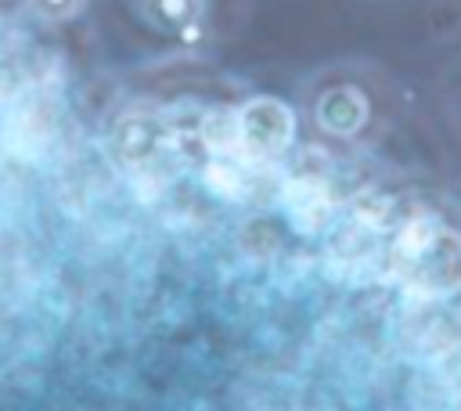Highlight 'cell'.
Here are the masks:
<instances>
[{
	"instance_id": "3",
	"label": "cell",
	"mask_w": 461,
	"mask_h": 411,
	"mask_svg": "<svg viewBox=\"0 0 461 411\" xmlns=\"http://www.w3.org/2000/svg\"><path fill=\"white\" fill-rule=\"evenodd\" d=\"M367 115H371V101L353 83H335V87L321 90L313 101V123L331 137L360 133L367 126Z\"/></svg>"
},
{
	"instance_id": "4",
	"label": "cell",
	"mask_w": 461,
	"mask_h": 411,
	"mask_svg": "<svg viewBox=\"0 0 461 411\" xmlns=\"http://www.w3.org/2000/svg\"><path fill=\"white\" fill-rule=\"evenodd\" d=\"M140 11L176 43H198L205 36V0H140Z\"/></svg>"
},
{
	"instance_id": "5",
	"label": "cell",
	"mask_w": 461,
	"mask_h": 411,
	"mask_svg": "<svg viewBox=\"0 0 461 411\" xmlns=\"http://www.w3.org/2000/svg\"><path fill=\"white\" fill-rule=\"evenodd\" d=\"M83 4H86V0H29L32 14H40L43 22H65V18L79 14Z\"/></svg>"
},
{
	"instance_id": "1",
	"label": "cell",
	"mask_w": 461,
	"mask_h": 411,
	"mask_svg": "<svg viewBox=\"0 0 461 411\" xmlns=\"http://www.w3.org/2000/svg\"><path fill=\"white\" fill-rule=\"evenodd\" d=\"M234 133L252 159H281L295 141V108L281 97L256 94L238 108Z\"/></svg>"
},
{
	"instance_id": "2",
	"label": "cell",
	"mask_w": 461,
	"mask_h": 411,
	"mask_svg": "<svg viewBox=\"0 0 461 411\" xmlns=\"http://www.w3.org/2000/svg\"><path fill=\"white\" fill-rule=\"evenodd\" d=\"M403 278L411 288L429 296H447L461 288V238L450 231L425 234L407 256H403Z\"/></svg>"
}]
</instances>
